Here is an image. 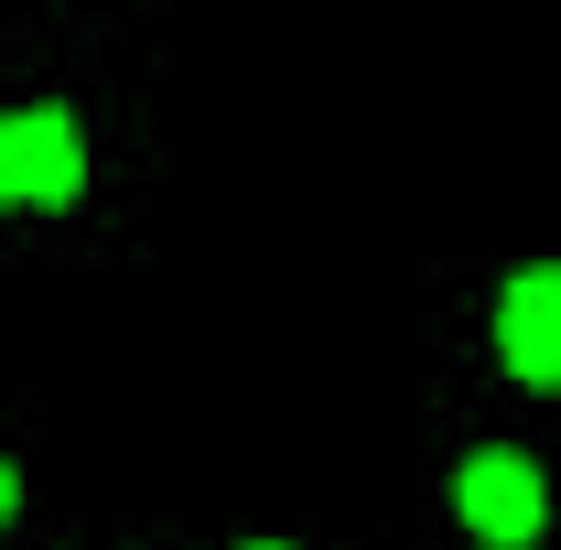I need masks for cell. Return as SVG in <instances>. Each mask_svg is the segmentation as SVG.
<instances>
[{"instance_id":"obj_1","label":"cell","mask_w":561,"mask_h":550,"mask_svg":"<svg viewBox=\"0 0 561 550\" xmlns=\"http://www.w3.org/2000/svg\"><path fill=\"white\" fill-rule=\"evenodd\" d=\"M76 184H87V151H76V119L66 108H22V119H0V206H66Z\"/></svg>"},{"instance_id":"obj_2","label":"cell","mask_w":561,"mask_h":550,"mask_svg":"<svg viewBox=\"0 0 561 550\" xmlns=\"http://www.w3.org/2000/svg\"><path fill=\"white\" fill-rule=\"evenodd\" d=\"M454 507H465V529H476L486 550L540 540V518H551V496H540V465H529V454H476V465L454 475Z\"/></svg>"},{"instance_id":"obj_3","label":"cell","mask_w":561,"mask_h":550,"mask_svg":"<svg viewBox=\"0 0 561 550\" xmlns=\"http://www.w3.org/2000/svg\"><path fill=\"white\" fill-rule=\"evenodd\" d=\"M496 345H507V367H518L529 389H561V271H551V260L507 280V302H496Z\"/></svg>"},{"instance_id":"obj_4","label":"cell","mask_w":561,"mask_h":550,"mask_svg":"<svg viewBox=\"0 0 561 550\" xmlns=\"http://www.w3.org/2000/svg\"><path fill=\"white\" fill-rule=\"evenodd\" d=\"M0 518H11V465H0Z\"/></svg>"}]
</instances>
